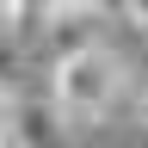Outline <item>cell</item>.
<instances>
[{
	"label": "cell",
	"mask_w": 148,
	"mask_h": 148,
	"mask_svg": "<svg viewBox=\"0 0 148 148\" xmlns=\"http://www.w3.org/2000/svg\"><path fill=\"white\" fill-rule=\"evenodd\" d=\"M37 6H43V18H49V12H105L111 0H37Z\"/></svg>",
	"instance_id": "277c9868"
},
{
	"label": "cell",
	"mask_w": 148,
	"mask_h": 148,
	"mask_svg": "<svg viewBox=\"0 0 148 148\" xmlns=\"http://www.w3.org/2000/svg\"><path fill=\"white\" fill-rule=\"evenodd\" d=\"M136 117H142V130H148V92H142V99H136Z\"/></svg>",
	"instance_id": "8992f818"
},
{
	"label": "cell",
	"mask_w": 148,
	"mask_h": 148,
	"mask_svg": "<svg viewBox=\"0 0 148 148\" xmlns=\"http://www.w3.org/2000/svg\"><path fill=\"white\" fill-rule=\"evenodd\" d=\"M0 6H6V12H12V6H18V0H0Z\"/></svg>",
	"instance_id": "52a82bcc"
},
{
	"label": "cell",
	"mask_w": 148,
	"mask_h": 148,
	"mask_svg": "<svg viewBox=\"0 0 148 148\" xmlns=\"http://www.w3.org/2000/svg\"><path fill=\"white\" fill-rule=\"evenodd\" d=\"M12 148H68V123L56 117V105H6Z\"/></svg>",
	"instance_id": "3957f363"
},
{
	"label": "cell",
	"mask_w": 148,
	"mask_h": 148,
	"mask_svg": "<svg viewBox=\"0 0 148 148\" xmlns=\"http://www.w3.org/2000/svg\"><path fill=\"white\" fill-rule=\"evenodd\" d=\"M43 37H49L56 62L92 56V49H105V12H49L43 18Z\"/></svg>",
	"instance_id": "7a4b0ae2"
},
{
	"label": "cell",
	"mask_w": 148,
	"mask_h": 148,
	"mask_svg": "<svg viewBox=\"0 0 148 148\" xmlns=\"http://www.w3.org/2000/svg\"><path fill=\"white\" fill-rule=\"evenodd\" d=\"M123 86V68L111 49H92V56H74V62H56V117H74V123H99L111 99Z\"/></svg>",
	"instance_id": "6da1fadb"
},
{
	"label": "cell",
	"mask_w": 148,
	"mask_h": 148,
	"mask_svg": "<svg viewBox=\"0 0 148 148\" xmlns=\"http://www.w3.org/2000/svg\"><path fill=\"white\" fill-rule=\"evenodd\" d=\"M123 6H130V18H136V25L148 31V0H123Z\"/></svg>",
	"instance_id": "5b68a950"
}]
</instances>
